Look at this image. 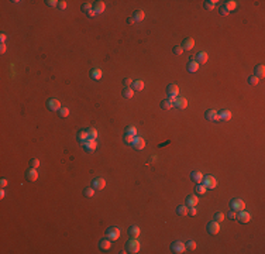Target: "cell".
<instances>
[{
  "label": "cell",
  "instance_id": "6da1fadb",
  "mask_svg": "<svg viewBox=\"0 0 265 254\" xmlns=\"http://www.w3.org/2000/svg\"><path fill=\"white\" fill-rule=\"evenodd\" d=\"M126 251L127 253H138L140 251V241L137 240V237H131L127 244H126Z\"/></svg>",
  "mask_w": 265,
  "mask_h": 254
},
{
  "label": "cell",
  "instance_id": "7a4b0ae2",
  "mask_svg": "<svg viewBox=\"0 0 265 254\" xmlns=\"http://www.w3.org/2000/svg\"><path fill=\"white\" fill-rule=\"evenodd\" d=\"M202 184L205 185L207 189H214L217 186V181L214 177H211V175H206V177H203V179H202Z\"/></svg>",
  "mask_w": 265,
  "mask_h": 254
},
{
  "label": "cell",
  "instance_id": "3957f363",
  "mask_svg": "<svg viewBox=\"0 0 265 254\" xmlns=\"http://www.w3.org/2000/svg\"><path fill=\"white\" fill-rule=\"evenodd\" d=\"M106 236H107L109 240H112V241H116V240H119L120 237V229L119 227H109L107 230H106Z\"/></svg>",
  "mask_w": 265,
  "mask_h": 254
},
{
  "label": "cell",
  "instance_id": "277c9868",
  "mask_svg": "<svg viewBox=\"0 0 265 254\" xmlns=\"http://www.w3.org/2000/svg\"><path fill=\"white\" fill-rule=\"evenodd\" d=\"M47 107H48L51 112H58L62 106H61V102L58 100V99L51 97V99H48V102H47Z\"/></svg>",
  "mask_w": 265,
  "mask_h": 254
},
{
  "label": "cell",
  "instance_id": "5b68a950",
  "mask_svg": "<svg viewBox=\"0 0 265 254\" xmlns=\"http://www.w3.org/2000/svg\"><path fill=\"white\" fill-rule=\"evenodd\" d=\"M230 206H231L233 211L240 212V211H243L244 208H245V203H244V200L236 198V199H231V200H230Z\"/></svg>",
  "mask_w": 265,
  "mask_h": 254
},
{
  "label": "cell",
  "instance_id": "8992f818",
  "mask_svg": "<svg viewBox=\"0 0 265 254\" xmlns=\"http://www.w3.org/2000/svg\"><path fill=\"white\" fill-rule=\"evenodd\" d=\"M171 250H172V253H176V254L185 253V250H186V244L182 243V241H173V243L171 244Z\"/></svg>",
  "mask_w": 265,
  "mask_h": 254
},
{
  "label": "cell",
  "instance_id": "52a82bcc",
  "mask_svg": "<svg viewBox=\"0 0 265 254\" xmlns=\"http://www.w3.org/2000/svg\"><path fill=\"white\" fill-rule=\"evenodd\" d=\"M82 146L85 147V150L86 151H89V152H93L95 150H96V147H98V141L96 140H93V138H87Z\"/></svg>",
  "mask_w": 265,
  "mask_h": 254
},
{
  "label": "cell",
  "instance_id": "ba28073f",
  "mask_svg": "<svg viewBox=\"0 0 265 254\" xmlns=\"http://www.w3.org/2000/svg\"><path fill=\"white\" fill-rule=\"evenodd\" d=\"M236 219H237L240 223H248L250 220H251V215L243 209V211H240L237 213V217H236Z\"/></svg>",
  "mask_w": 265,
  "mask_h": 254
},
{
  "label": "cell",
  "instance_id": "9c48e42d",
  "mask_svg": "<svg viewBox=\"0 0 265 254\" xmlns=\"http://www.w3.org/2000/svg\"><path fill=\"white\" fill-rule=\"evenodd\" d=\"M167 93H168V96H169V97H178V93H179L178 85H175V83H171V85H168Z\"/></svg>",
  "mask_w": 265,
  "mask_h": 254
},
{
  "label": "cell",
  "instance_id": "30bf717a",
  "mask_svg": "<svg viewBox=\"0 0 265 254\" xmlns=\"http://www.w3.org/2000/svg\"><path fill=\"white\" fill-rule=\"evenodd\" d=\"M92 186L96 191H102L103 188L106 186V181H104L103 178H100V177H99V178H95L92 181Z\"/></svg>",
  "mask_w": 265,
  "mask_h": 254
},
{
  "label": "cell",
  "instance_id": "8fae6325",
  "mask_svg": "<svg viewBox=\"0 0 265 254\" xmlns=\"http://www.w3.org/2000/svg\"><path fill=\"white\" fill-rule=\"evenodd\" d=\"M92 9H93V11H95L96 14H100V13H103V11H104L106 6H104V3H103L102 0H98V1H93Z\"/></svg>",
  "mask_w": 265,
  "mask_h": 254
},
{
  "label": "cell",
  "instance_id": "7c38bea8",
  "mask_svg": "<svg viewBox=\"0 0 265 254\" xmlns=\"http://www.w3.org/2000/svg\"><path fill=\"white\" fill-rule=\"evenodd\" d=\"M184 49H188V51H190V49H193V47H195V40L192 37H188V38H185L184 41H182V45H181Z\"/></svg>",
  "mask_w": 265,
  "mask_h": 254
},
{
  "label": "cell",
  "instance_id": "4fadbf2b",
  "mask_svg": "<svg viewBox=\"0 0 265 254\" xmlns=\"http://www.w3.org/2000/svg\"><path fill=\"white\" fill-rule=\"evenodd\" d=\"M133 147H134L135 150H142V148L145 147V140H144L142 137H134Z\"/></svg>",
  "mask_w": 265,
  "mask_h": 254
},
{
  "label": "cell",
  "instance_id": "5bb4252c",
  "mask_svg": "<svg viewBox=\"0 0 265 254\" xmlns=\"http://www.w3.org/2000/svg\"><path fill=\"white\" fill-rule=\"evenodd\" d=\"M26 178H27V181H31V182L37 181V178H38L37 169H35V168H30L27 172H26Z\"/></svg>",
  "mask_w": 265,
  "mask_h": 254
},
{
  "label": "cell",
  "instance_id": "9a60e30c",
  "mask_svg": "<svg viewBox=\"0 0 265 254\" xmlns=\"http://www.w3.org/2000/svg\"><path fill=\"white\" fill-rule=\"evenodd\" d=\"M219 230H220V225H219L216 220H214V222H210L207 225V232L210 233V234H217Z\"/></svg>",
  "mask_w": 265,
  "mask_h": 254
},
{
  "label": "cell",
  "instance_id": "2e32d148",
  "mask_svg": "<svg viewBox=\"0 0 265 254\" xmlns=\"http://www.w3.org/2000/svg\"><path fill=\"white\" fill-rule=\"evenodd\" d=\"M207 60H209V55L205 51H200L196 54V62L197 64H205V62H207Z\"/></svg>",
  "mask_w": 265,
  "mask_h": 254
},
{
  "label": "cell",
  "instance_id": "e0dca14e",
  "mask_svg": "<svg viewBox=\"0 0 265 254\" xmlns=\"http://www.w3.org/2000/svg\"><path fill=\"white\" fill-rule=\"evenodd\" d=\"M102 76H103V72H102L100 68H95V69L90 71V78L95 79V81H100V79H102Z\"/></svg>",
  "mask_w": 265,
  "mask_h": 254
},
{
  "label": "cell",
  "instance_id": "ac0fdd59",
  "mask_svg": "<svg viewBox=\"0 0 265 254\" xmlns=\"http://www.w3.org/2000/svg\"><path fill=\"white\" fill-rule=\"evenodd\" d=\"M254 75L257 76V78H264V75H265V66L262 64H260V65H257L254 68Z\"/></svg>",
  "mask_w": 265,
  "mask_h": 254
},
{
  "label": "cell",
  "instance_id": "d6986e66",
  "mask_svg": "<svg viewBox=\"0 0 265 254\" xmlns=\"http://www.w3.org/2000/svg\"><path fill=\"white\" fill-rule=\"evenodd\" d=\"M217 116H219V120L227 121V120L231 119V112L230 110H222L220 113H217Z\"/></svg>",
  "mask_w": 265,
  "mask_h": 254
},
{
  "label": "cell",
  "instance_id": "ffe728a7",
  "mask_svg": "<svg viewBox=\"0 0 265 254\" xmlns=\"http://www.w3.org/2000/svg\"><path fill=\"white\" fill-rule=\"evenodd\" d=\"M205 117H206L207 120H219L217 112H216V110H213V109H209V110H206Z\"/></svg>",
  "mask_w": 265,
  "mask_h": 254
},
{
  "label": "cell",
  "instance_id": "44dd1931",
  "mask_svg": "<svg viewBox=\"0 0 265 254\" xmlns=\"http://www.w3.org/2000/svg\"><path fill=\"white\" fill-rule=\"evenodd\" d=\"M173 106H176L178 109H186L188 106V100L185 99V97H176V102Z\"/></svg>",
  "mask_w": 265,
  "mask_h": 254
},
{
  "label": "cell",
  "instance_id": "7402d4cb",
  "mask_svg": "<svg viewBox=\"0 0 265 254\" xmlns=\"http://www.w3.org/2000/svg\"><path fill=\"white\" fill-rule=\"evenodd\" d=\"M190 179H192L193 182H196V184H199V182H202V179H203V174L199 172V171H193V172L190 174Z\"/></svg>",
  "mask_w": 265,
  "mask_h": 254
},
{
  "label": "cell",
  "instance_id": "603a6c76",
  "mask_svg": "<svg viewBox=\"0 0 265 254\" xmlns=\"http://www.w3.org/2000/svg\"><path fill=\"white\" fill-rule=\"evenodd\" d=\"M133 18H134L135 21H142L144 18H145V13L144 10H135L133 13Z\"/></svg>",
  "mask_w": 265,
  "mask_h": 254
},
{
  "label": "cell",
  "instance_id": "cb8c5ba5",
  "mask_svg": "<svg viewBox=\"0 0 265 254\" xmlns=\"http://www.w3.org/2000/svg\"><path fill=\"white\" fill-rule=\"evenodd\" d=\"M110 244H112V240H109V239H102V240L99 241V249L109 250L110 249Z\"/></svg>",
  "mask_w": 265,
  "mask_h": 254
},
{
  "label": "cell",
  "instance_id": "d4e9b609",
  "mask_svg": "<svg viewBox=\"0 0 265 254\" xmlns=\"http://www.w3.org/2000/svg\"><path fill=\"white\" fill-rule=\"evenodd\" d=\"M197 202H199V199H197V196H195V195H190V196H188L186 198V206H196L197 205Z\"/></svg>",
  "mask_w": 265,
  "mask_h": 254
},
{
  "label": "cell",
  "instance_id": "484cf974",
  "mask_svg": "<svg viewBox=\"0 0 265 254\" xmlns=\"http://www.w3.org/2000/svg\"><path fill=\"white\" fill-rule=\"evenodd\" d=\"M186 68H188V71H189V72H192V74H193V72H196V71L199 69V64H197L196 61H189V62H188V65H186Z\"/></svg>",
  "mask_w": 265,
  "mask_h": 254
},
{
  "label": "cell",
  "instance_id": "4316f807",
  "mask_svg": "<svg viewBox=\"0 0 265 254\" xmlns=\"http://www.w3.org/2000/svg\"><path fill=\"white\" fill-rule=\"evenodd\" d=\"M140 227L138 226H131L130 229H128V234H130V237H138L140 236Z\"/></svg>",
  "mask_w": 265,
  "mask_h": 254
},
{
  "label": "cell",
  "instance_id": "83f0119b",
  "mask_svg": "<svg viewBox=\"0 0 265 254\" xmlns=\"http://www.w3.org/2000/svg\"><path fill=\"white\" fill-rule=\"evenodd\" d=\"M206 189H207V188H206V186L202 184V182L196 184V186H195V192H196L197 195H205V194H206Z\"/></svg>",
  "mask_w": 265,
  "mask_h": 254
},
{
  "label": "cell",
  "instance_id": "f1b7e54d",
  "mask_svg": "<svg viewBox=\"0 0 265 254\" xmlns=\"http://www.w3.org/2000/svg\"><path fill=\"white\" fill-rule=\"evenodd\" d=\"M89 138V135H87V131H85V130H81L79 133H78V140H79V143H85V141Z\"/></svg>",
  "mask_w": 265,
  "mask_h": 254
},
{
  "label": "cell",
  "instance_id": "f546056e",
  "mask_svg": "<svg viewBox=\"0 0 265 254\" xmlns=\"http://www.w3.org/2000/svg\"><path fill=\"white\" fill-rule=\"evenodd\" d=\"M176 213H178L179 216H186V215H188V206L179 205L178 208H176Z\"/></svg>",
  "mask_w": 265,
  "mask_h": 254
},
{
  "label": "cell",
  "instance_id": "4dcf8cb0",
  "mask_svg": "<svg viewBox=\"0 0 265 254\" xmlns=\"http://www.w3.org/2000/svg\"><path fill=\"white\" fill-rule=\"evenodd\" d=\"M144 89V82L142 81H134L133 82V91H137V92H140Z\"/></svg>",
  "mask_w": 265,
  "mask_h": 254
},
{
  "label": "cell",
  "instance_id": "1f68e13d",
  "mask_svg": "<svg viewBox=\"0 0 265 254\" xmlns=\"http://www.w3.org/2000/svg\"><path fill=\"white\" fill-rule=\"evenodd\" d=\"M124 135H133V137H137V129L134 126H128L124 131Z\"/></svg>",
  "mask_w": 265,
  "mask_h": 254
},
{
  "label": "cell",
  "instance_id": "d6a6232c",
  "mask_svg": "<svg viewBox=\"0 0 265 254\" xmlns=\"http://www.w3.org/2000/svg\"><path fill=\"white\" fill-rule=\"evenodd\" d=\"M216 3L217 0H206L205 1V9L206 10H213L216 7Z\"/></svg>",
  "mask_w": 265,
  "mask_h": 254
},
{
  "label": "cell",
  "instance_id": "836d02e7",
  "mask_svg": "<svg viewBox=\"0 0 265 254\" xmlns=\"http://www.w3.org/2000/svg\"><path fill=\"white\" fill-rule=\"evenodd\" d=\"M224 7H226L228 11H230V10H234V9L237 7V1H234V0H227V1L224 3Z\"/></svg>",
  "mask_w": 265,
  "mask_h": 254
},
{
  "label": "cell",
  "instance_id": "e575fe53",
  "mask_svg": "<svg viewBox=\"0 0 265 254\" xmlns=\"http://www.w3.org/2000/svg\"><path fill=\"white\" fill-rule=\"evenodd\" d=\"M95 188H93V186H87V188H85V189H83V195H85V196H86V198H92L93 195H95Z\"/></svg>",
  "mask_w": 265,
  "mask_h": 254
},
{
  "label": "cell",
  "instance_id": "d590c367",
  "mask_svg": "<svg viewBox=\"0 0 265 254\" xmlns=\"http://www.w3.org/2000/svg\"><path fill=\"white\" fill-rule=\"evenodd\" d=\"M134 95V91H133V88H124L123 89V96L127 97V99H131Z\"/></svg>",
  "mask_w": 265,
  "mask_h": 254
},
{
  "label": "cell",
  "instance_id": "8d00e7d4",
  "mask_svg": "<svg viewBox=\"0 0 265 254\" xmlns=\"http://www.w3.org/2000/svg\"><path fill=\"white\" fill-rule=\"evenodd\" d=\"M87 135H89V138H93V140H96V138H98V130L95 129V127H90V129H87Z\"/></svg>",
  "mask_w": 265,
  "mask_h": 254
},
{
  "label": "cell",
  "instance_id": "74e56055",
  "mask_svg": "<svg viewBox=\"0 0 265 254\" xmlns=\"http://www.w3.org/2000/svg\"><path fill=\"white\" fill-rule=\"evenodd\" d=\"M58 112H59V117H62V119H65V117L69 116V109L68 107H64V106H62Z\"/></svg>",
  "mask_w": 265,
  "mask_h": 254
},
{
  "label": "cell",
  "instance_id": "f35d334b",
  "mask_svg": "<svg viewBox=\"0 0 265 254\" xmlns=\"http://www.w3.org/2000/svg\"><path fill=\"white\" fill-rule=\"evenodd\" d=\"M172 106H173V105L169 102V99H168V100H167V99H164L162 102H161V107H162L164 110H169Z\"/></svg>",
  "mask_w": 265,
  "mask_h": 254
},
{
  "label": "cell",
  "instance_id": "ab89813d",
  "mask_svg": "<svg viewBox=\"0 0 265 254\" xmlns=\"http://www.w3.org/2000/svg\"><path fill=\"white\" fill-rule=\"evenodd\" d=\"M248 83L250 85H253V86H254V85H258V83H260V78H257L255 75H250L248 76Z\"/></svg>",
  "mask_w": 265,
  "mask_h": 254
},
{
  "label": "cell",
  "instance_id": "60d3db41",
  "mask_svg": "<svg viewBox=\"0 0 265 254\" xmlns=\"http://www.w3.org/2000/svg\"><path fill=\"white\" fill-rule=\"evenodd\" d=\"M81 10L83 11V13H89V11L92 10V4H90V3H83V4L81 6Z\"/></svg>",
  "mask_w": 265,
  "mask_h": 254
},
{
  "label": "cell",
  "instance_id": "b9f144b4",
  "mask_svg": "<svg viewBox=\"0 0 265 254\" xmlns=\"http://www.w3.org/2000/svg\"><path fill=\"white\" fill-rule=\"evenodd\" d=\"M224 213H223V212H217L216 215H214V220H216L217 223H222L223 220H224Z\"/></svg>",
  "mask_w": 265,
  "mask_h": 254
},
{
  "label": "cell",
  "instance_id": "7bdbcfd3",
  "mask_svg": "<svg viewBox=\"0 0 265 254\" xmlns=\"http://www.w3.org/2000/svg\"><path fill=\"white\" fill-rule=\"evenodd\" d=\"M38 167H40V160L38 158H31L30 160V168H35L37 169Z\"/></svg>",
  "mask_w": 265,
  "mask_h": 254
},
{
  "label": "cell",
  "instance_id": "ee69618b",
  "mask_svg": "<svg viewBox=\"0 0 265 254\" xmlns=\"http://www.w3.org/2000/svg\"><path fill=\"white\" fill-rule=\"evenodd\" d=\"M172 51H173V54H175V55H182V52H184V48H182L181 45H175Z\"/></svg>",
  "mask_w": 265,
  "mask_h": 254
},
{
  "label": "cell",
  "instance_id": "f6af8a7d",
  "mask_svg": "<svg viewBox=\"0 0 265 254\" xmlns=\"http://www.w3.org/2000/svg\"><path fill=\"white\" fill-rule=\"evenodd\" d=\"M186 249H189V250H195L196 249V243L193 241V240H189L188 243H186Z\"/></svg>",
  "mask_w": 265,
  "mask_h": 254
},
{
  "label": "cell",
  "instance_id": "bcb514c9",
  "mask_svg": "<svg viewBox=\"0 0 265 254\" xmlns=\"http://www.w3.org/2000/svg\"><path fill=\"white\" fill-rule=\"evenodd\" d=\"M227 217H228V219H231V220H234V219L237 217V212L233 211V209H231V211H230V212L227 213Z\"/></svg>",
  "mask_w": 265,
  "mask_h": 254
},
{
  "label": "cell",
  "instance_id": "7dc6e473",
  "mask_svg": "<svg viewBox=\"0 0 265 254\" xmlns=\"http://www.w3.org/2000/svg\"><path fill=\"white\" fill-rule=\"evenodd\" d=\"M45 4L48 6V7H55V6H58V1L57 0H47Z\"/></svg>",
  "mask_w": 265,
  "mask_h": 254
},
{
  "label": "cell",
  "instance_id": "c3c4849f",
  "mask_svg": "<svg viewBox=\"0 0 265 254\" xmlns=\"http://www.w3.org/2000/svg\"><path fill=\"white\" fill-rule=\"evenodd\" d=\"M123 83H124L126 88H130V85H133V79L131 78H126L124 81H123Z\"/></svg>",
  "mask_w": 265,
  "mask_h": 254
},
{
  "label": "cell",
  "instance_id": "681fc988",
  "mask_svg": "<svg viewBox=\"0 0 265 254\" xmlns=\"http://www.w3.org/2000/svg\"><path fill=\"white\" fill-rule=\"evenodd\" d=\"M188 213H189L190 216H195L196 213H197V211H196V208H195V206H190L189 209H188Z\"/></svg>",
  "mask_w": 265,
  "mask_h": 254
},
{
  "label": "cell",
  "instance_id": "f907efd6",
  "mask_svg": "<svg viewBox=\"0 0 265 254\" xmlns=\"http://www.w3.org/2000/svg\"><path fill=\"white\" fill-rule=\"evenodd\" d=\"M133 140H134L133 135H124V141L127 144H133Z\"/></svg>",
  "mask_w": 265,
  "mask_h": 254
},
{
  "label": "cell",
  "instance_id": "816d5d0a",
  "mask_svg": "<svg viewBox=\"0 0 265 254\" xmlns=\"http://www.w3.org/2000/svg\"><path fill=\"white\" fill-rule=\"evenodd\" d=\"M58 7H59L61 10H65V9H66V1H65V0H62V1H58Z\"/></svg>",
  "mask_w": 265,
  "mask_h": 254
},
{
  "label": "cell",
  "instance_id": "f5cc1de1",
  "mask_svg": "<svg viewBox=\"0 0 265 254\" xmlns=\"http://www.w3.org/2000/svg\"><path fill=\"white\" fill-rule=\"evenodd\" d=\"M219 11H220V14H222V16H227V14H228V10L226 9V7H224V6H222Z\"/></svg>",
  "mask_w": 265,
  "mask_h": 254
},
{
  "label": "cell",
  "instance_id": "db71d44e",
  "mask_svg": "<svg viewBox=\"0 0 265 254\" xmlns=\"http://www.w3.org/2000/svg\"><path fill=\"white\" fill-rule=\"evenodd\" d=\"M7 184H9V182H7V179H0V185H1V188H6V186H7Z\"/></svg>",
  "mask_w": 265,
  "mask_h": 254
},
{
  "label": "cell",
  "instance_id": "11a10c76",
  "mask_svg": "<svg viewBox=\"0 0 265 254\" xmlns=\"http://www.w3.org/2000/svg\"><path fill=\"white\" fill-rule=\"evenodd\" d=\"M6 51H7V47H6L4 43H1V47H0V52H1V54H4Z\"/></svg>",
  "mask_w": 265,
  "mask_h": 254
},
{
  "label": "cell",
  "instance_id": "9f6ffc18",
  "mask_svg": "<svg viewBox=\"0 0 265 254\" xmlns=\"http://www.w3.org/2000/svg\"><path fill=\"white\" fill-rule=\"evenodd\" d=\"M0 40H1V43H6V40H7V35H6L4 32H1V34H0Z\"/></svg>",
  "mask_w": 265,
  "mask_h": 254
},
{
  "label": "cell",
  "instance_id": "6f0895ef",
  "mask_svg": "<svg viewBox=\"0 0 265 254\" xmlns=\"http://www.w3.org/2000/svg\"><path fill=\"white\" fill-rule=\"evenodd\" d=\"M134 23H135V20L133 18V17H128V18H127V24H130L131 26V24H134Z\"/></svg>",
  "mask_w": 265,
  "mask_h": 254
},
{
  "label": "cell",
  "instance_id": "680465c9",
  "mask_svg": "<svg viewBox=\"0 0 265 254\" xmlns=\"http://www.w3.org/2000/svg\"><path fill=\"white\" fill-rule=\"evenodd\" d=\"M87 16H89V17H93V16H96V13H95V11H93V9H92V10L87 13Z\"/></svg>",
  "mask_w": 265,
  "mask_h": 254
},
{
  "label": "cell",
  "instance_id": "91938a15",
  "mask_svg": "<svg viewBox=\"0 0 265 254\" xmlns=\"http://www.w3.org/2000/svg\"><path fill=\"white\" fill-rule=\"evenodd\" d=\"M157 161V157H155V155H151V157H150V162H155Z\"/></svg>",
  "mask_w": 265,
  "mask_h": 254
},
{
  "label": "cell",
  "instance_id": "94428289",
  "mask_svg": "<svg viewBox=\"0 0 265 254\" xmlns=\"http://www.w3.org/2000/svg\"><path fill=\"white\" fill-rule=\"evenodd\" d=\"M4 195H6V194H4V191L1 189V191H0V198H4Z\"/></svg>",
  "mask_w": 265,
  "mask_h": 254
}]
</instances>
